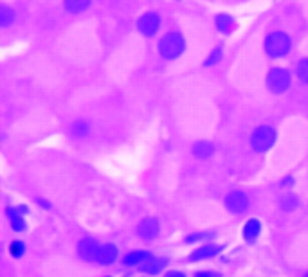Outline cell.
<instances>
[{"mask_svg":"<svg viewBox=\"0 0 308 277\" xmlns=\"http://www.w3.org/2000/svg\"><path fill=\"white\" fill-rule=\"evenodd\" d=\"M184 51V38L177 33H168L161 38L159 41V52L162 58L173 59L177 56H180Z\"/></svg>","mask_w":308,"mask_h":277,"instance_id":"1","label":"cell"},{"mask_svg":"<svg viewBox=\"0 0 308 277\" xmlns=\"http://www.w3.org/2000/svg\"><path fill=\"white\" fill-rule=\"evenodd\" d=\"M265 51L272 58H278V56H285L290 51V38L285 33H271L265 38Z\"/></svg>","mask_w":308,"mask_h":277,"instance_id":"2","label":"cell"},{"mask_svg":"<svg viewBox=\"0 0 308 277\" xmlns=\"http://www.w3.org/2000/svg\"><path fill=\"white\" fill-rule=\"evenodd\" d=\"M274 141H276V133L271 126H260V128L254 130L253 137H251V144H253V148L260 153L271 150L272 144H274Z\"/></svg>","mask_w":308,"mask_h":277,"instance_id":"3","label":"cell"},{"mask_svg":"<svg viewBox=\"0 0 308 277\" xmlns=\"http://www.w3.org/2000/svg\"><path fill=\"white\" fill-rule=\"evenodd\" d=\"M267 85L272 92L281 94L290 87V74L285 69H272L267 76Z\"/></svg>","mask_w":308,"mask_h":277,"instance_id":"4","label":"cell"},{"mask_svg":"<svg viewBox=\"0 0 308 277\" xmlns=\"http://www.w3.org/2000/svg\"><path fill=\"white\" fill-rule=\"evenodd\" d=\"M159 24H161V18H159L157 13H146L137 20V29L146 36H151L159 29Z\"/></svg>","mask_w":308,"mask_h":277,"instance_id":"5","label":"cell"},{"mask_svg":"<svg viewBox=\"0 0 308 277\" xmlns=\"http://www.w3.org/2000/svg\"><path fill=\"white\" fill-rule=\"evenodd\" d=\"M99 248L101 247H99L94 240L85 238V240H81L80 245H78V254H80L81 259H85V261H98Z\"/></svg>","mask_w":308,"mask_h":277,"instance_id":"6","label":"cell"},{"mask_svg":"<svg viewBox=\"0 0 308 277\" xmlns=\"http://www.w3.org/2000/svg\"><path fill=\"white\" fill-rule=\"evenodd\" d=\"M225 205L233 212H243L247 209V205H249V200H247V196L243 193L235 191L225 198Z\"/></svg>","mask_w":308,"mask_h":277,"instance_id":"7","label":"cell"},{"mask_svg":"<svg viewBox=\"0 0 308 277\" xmlns=\"http://www.w3.org/2000/svg\"><path fill=\"white\" fill-rule=\"evenodd\" d=\"M137 232L144 240H153L159 234V222L155 218H144L137 227Z\"/></svg>","mask_w":308,"mask_h":277,"instance_id":"8","label":"cell"},{"mask_svg":"<svg viewBox=\"0 0 308 277\" xmlns=\"http://www.w3.org/2000/svg\"><path fill=\"white\" fill-rule=\"evenodd\" d=\"M220 250H222V247H218V245H204V247L198 248V250H195L193 254L189 255V261H202V259H209V258H213V255H217Z\"/></svg>","mask_w":308,"mask_h":277,"instance_id":"9","label":"cell"},{"mask_svg":"<svg viewBox=\"0 0 308 277\" xmlns=\"http://www.w3.org/2000/svg\"><path fill=\"white\" fill-rule=\"evenodd\" d=\"M116 258H118V248L114 247V245H101V248H99V255H98V263H101V265H110L112 261H116Z\"/></svg>","mask_w":308,"mask_h":277,"instance_id":"10","label":"cell"},{"mask_svg":"<svg viewBox=\"0 0 308 277\" xmlns=\"http://www.w3.org/2000/svg\"><path fill=\"white\" fill-rule=\"evenodd\" d=\"M260 230H261V223L258 220H249L245 223V229H243V238L247 241H254L258 234H260Z\"/></svg>","mask_w":308,"mask_h":277,"instance_id":"11","label":"cell"},{"mask_svg":"<svg viewBox=\"0 0 308 277\" xmlns=\"http://www.w3.org/2000/svg\"><path fill=\"white\" fill-rule=\"evenodd\" d=\"M151 261V254L150 252H144V250H139V252H132L125 258V265H137V263H148Z\"/></svg>","mask_w":308,"mask_h":277,"instance_id":"12","label":"cell"},{"mask_svg":"<svg viewBox=\"0 0 308 277\" xmlns=\"http://www.w3.org/2000/svg\"><path fill=\"white\" fill-rule=\"evenodd\" d=\"M193 153H195V157H198V159H209L211 153H213V146L205 141L197 142V144L193 146Z\"/></svg>","mask_w":308,"mask_h":277,"instance_id":"13","label":"cell"},{"mask_svg":"<svg viewBox=\"0 0 308 277\" xmlns=\"http://www.w3.org/2000/svg\"><path fill=\"white\" fill-rule=\"evenodd\" d=\"M217 27L222 31V33L229 34L233 29H235V20L229 15H218L217 16Z\"/></svg>","mask_w":308,"mask_h":277,"instance_id":"14","label":"cell"},{"mask_svg":"<svg viewBox=\"0 0 308 277\" xmlns=\"http://www.w3.org/2000/svg\"><path fill=\"white\" fill-rule=\"evenodd\" d=\"M70 132H72L74 137H78V139H83V137L88 135V132H90V124L85 121H78L72 124V128H70Z\"/></svg>","mask_w":308,"mask_h":277,"instance_id":"15","label":"cell"},{"mask_svg":"<svg viewBox=\"0 0 308 277\" xmlns=\"http://www.w3.org/2000/svg\"><path fill=\"white\" fill-rule=\"evenodd\" d=\"M88 4H90V0H65V8L72 13L83 11V9H87Z\"/></svg>","mask_w":308,"mask_h":277,"instance_id":"16","label":"cell"},{"mask_svg":"<svg viewBox=\"0 0 308 277\" xmlns=\"http://www.w3.org/2000/svg\"><path fill=\"white\" fill-rule=\"evenodd\" d=\"M13 20H15V11L9 9L8 6H2V9H0V24L6 27V26H9Z\"/></svg>","mask_w":308,"mask_h":277,"instance_id":"17","label":"cell"},{"mask_svg":"<svg viewBox=\"0 0 308 277\" xmlns=\"http://www.w3.org/2000/svg\"><path fill=\"white\" fill-rule=\"evenodd\" d=\"M164 259H161V261H148V263H144L143 265V272H146V273H159L162 270V266H164Z\"/></svg>","mask_w":308,"mask_h":277,"instance_id":"18","label":"cell"},{"mask_svg":"<svg viewBox=\"0 0 308 277\" xmlns=\"http://www.w3.org/2000/svg\"><path fill=\"white\" fill-rule=\"evenodd\" d=\"M281 207L285 209V211H292V209H296L297 207V198L296 196H283Z\"/></svg>","mask_w":308,"mask_h":277,"instance_id":"19","label":"cell"},{"mask_svg":"<svg viewBox=\"0 0 308 277\" xmlns=\"http://www.w3.org/2000/svg\"><path fill=\"white\" fill-rule=\"evenodd\" d=\"M297 74H299V78L303 79L304 83H308V59L299 61V65H297Z\"/></svg>","mask_w":308,"mask_h":277,"instance_id":"20","label":"cell"},{"mask_svg":"<svg viewBox=\"0 0 308 277\" xmlns=\"http://www.w3.org/2000/svg\"><path fill=\"white\" fill-rule=\"evenodd\" d=\"M213 232H202V234H191V236L186 238V243H195L198 240H204V238H211Z\"/></svg>","mask_w":308,"mask_h":277,"instance_id":"21","label":"cell"},{"mask_svg":"<svg viewBox=\"0 0 308 277\" xmlns=\"http://www.w3.org/2000/svg\"><path fill=\"white\" fill-rule=\"evenodd\" d=\"M11 225L15 230H18V232H22L24 229H26V222L22 220V216H16V218H11Z\"/></svg>","mask_w":308,"mask_h":277,"instance_id":"22","label":"cell"},{"mask_svg":"<svg viewBox=\"0 0 308 277\" xmlns=\"http://www.w3.org/2000/svg\"><path fill=\"white\" fill-rule=\"evenodd\" d=\"M9 252L18 258V255H22V252H24V245L18 243V241H15V243H11V247H9Z\"/></svg>","mask_w":308,"mask_h":277,"instance_id":"23","label":"cell"},{"mask_svg":"<svg viewBox=\"0 0 308 277\" xmlns=\"http://www.w3.org/2000/svg\"><path fill=\"white\" fill-rule=\"evenodd\" d=\"M220 54H222L220 49H217V51H213V54H211V56H209V59L205 61V65L209 67V65H213V63H217L218 59H220Z\"/></svg>","mask_w":308,"mask_h":277,"instance_id":"24","label":"cell"},{"mask_svg":"<svg viewBox=\"0 0 308 277\" xmlns=\"http://www.w3.org/2000/svg\"><path fill=\"white\" fill-rule=\"evenodd\" d=\"M195 277H220V275H218V273H215V272H205V270H204V272L195 273Z\"/></svg>","mask_w":308,"mask_h":277,"instance_id":"25","label":"cell"},{"mask_svg":"<svg viewBox=\"0 0 308 277\" xmlns=\"http://www.w3.org/2000/svg\"><path fill=\"white\" fill-rule=\"evenodd\" d=\"M166 277H186V275H184L182 272H169Z\"/></svg>","mask_w":308,"mask_h":277,"instance_id":"26","label":"cell"},{"mask_svg":"<svg viewBox=\"0 0 308 277\" xmlns=\"http://www.w3.org/2000/svg\"><path fill=\"white\" fill-rule=\"evenodd\" d=\"M38 203H40L42 207H47V209H49V203H47V202H44V200H38Z\"/></svg>","mask_w":308,"mask_h":277,"instance_id":"27","label":"cell"},{"mask_svg":"<svg viewBox=\"0 0 308 277\" xmlns=\"http://www.w3.org/2000/svg\"><path fill=\"white\" fill-rule=\"evenodd\" d=\"M304 277H308V273H306V275H304Z\"/></svg>","mask_w":308,"mask_h":277,"instance_id":"28","label":"cell"}]
</instances>
